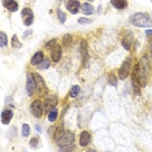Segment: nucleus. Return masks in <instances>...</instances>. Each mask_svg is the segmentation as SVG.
<instances>
[{
  "instance_id": "1",
  "label": "nucleus",
  "mask_w": 152,
  "mask_h": 152,
  "mask_svg": "<svg viewBox=\"0 0 152 152\" xmlns=\"http://www.w3.org/2000/svg\"><path fill=\"white\" fill-rule=\"evenodd\" d=\"M130 22L138 27H152V20L147 13H135L130 17Z\"/></svg>"
},
{
  "instance_id": "2",
  "label": "nucleus",
  "mask_w": 152,
  "mask_h": 152,
  "mask_svg": "<svg viewBox=\"0 0 152 152\" xmlns=\"http://www.w3.org/2000/svg\"><path fill=\"white\" fill-rule=\"evenodd\" d=\"M31 113H33V116L34 117H37V118H40V117L43 116V109H44V107H43V103L40 102L39 99H35L34 102L31 103Z\"/></svg>"
},
{
  "instance_id": "3",
  "label": "nucleus",
  "mask_w": 152,
  "mask_h": 152,
  "mask_svg": "<svg viewBox=\"0 0 152 152\" xmlns=\"http://www.w3.org/2000/svg\"><path fill=\"white\" fill-rule=\"evenodd\" d=\"M130 70H131V58L130 57H127L125 61H124V64L121 65V68H120V70H118V75H120V79H126L127 78V75H129L130 73Z\"/></svg>"
},
{
  "instance_id": "4",
  "label": "nucleus",
  "mask_w": 152,
  "mask_h": 152,
  "mask_svg": "<svg viewBox=\"0 0 152 152\" xmlns=\"http://www.w3.org/2000/svg\"><path fill=\"white\" fill-rule=\"evenodd\" d=\"M74 142V134L70 133V131H65L64 135L57 140V144L60 147H64V146H69V144H73Z\"/></svg>"
},
{
  "instance_id": "5",
  "label": "nucleus",
  "mask_w": 152,
  "mask_h": 152,
  "mask_svg": "<svg viewBox=\"0 0 152 152\" xmlns=\"http://www.w3.org/2000/svg\"><path fill=\"white\" fill-rule=\"evenodd\" d=\"M22 18H23V23H25V26H31L33 22H34V13L30 8H23L22 12Z\"/></svg>"
},
{
  "instance_id": "6",
  "label": "nucleus",
  "mask_w": 152,
  "mask_h": 152,
  "mask_svg": "<svg viewBox=\"0 0 152 152\" xmlns=\"http://www.w3.org/2000/svg\"><path fill=\"white\" fill-rule=\"evenodd\" d=\"M35 90H37L35 77H34V74H29L27 75V82H26V91H27V94L31 96Z\"/></svg>"
},
{
  "instance_id": "7",
  "label": "nucleus",
  "mask_w": 152,
  "mask_h": 152,
  "mask_svg": "<svg viewBox=\"0 0 152 152\" xmlns=\"http://www.w3.org/2000/svg\"><path fill=\"white\" fill-rule=\"evenodd\" d=\"M66 9H68L69 13L75 15V13H78L79 9H81V4H79V1H77V0H68L66 1Z\"/></svg>"
},
{
  "instance_id": "8",
  "label": "nucleus",
  "mask_w": 152,
  "mask_h": 152,
  "mask_svg": "<svg viewBox=\"0 0 152 152\" xmlns=\"http://www.w3.org/2000/svg\"><path fill=\"white\" fill-rule=\"evenodd\" d=\"M90 142H91V134L87 130H83L81 133V135H79V146L86 147L90 144Z\"/></svg>"
},
{
  "instance_id": "9",
  "label": "nucleus",
  "mask_w": 152,
  "mask_h": 152,
  "mask_svg": "<svg viewBox=\"0 0 152 152\" xmlns=\"http://www.w3.org/2000/svg\"><path fill=\"white\" fill-rule=\"evenodd\" d=\"M61 47L60 46H53L52 48H51V57H52V60L55 61V63H57V61L61 60Z\"/></svg>"
},
{
  "instance_id": "10",
  "label": "nucleus",
  "mask_w": 152,
  "mask_h": 152,
  "mask_svg": "<svg viewBox=\"0 0 152 152\" xmlns=\"http://www.w3.org/2000/svg\"><path fill=\"white\" fill-rule=\"evenodd\" d=\"M57 104V99L55 96H51V98H47L44 100V110L46 112H50L51 109H53Z\"/></svg>"
},
{
  "instance_id": "11",
  "label": "nucleus",
  "mask_w": 152,
  "mask_h": 152,
  "mask_svg": "<svg viewBox=\"0 0 152 152\" xmlns=\"http://www.w3.org/2000/svg\"><path fill=\"white\" fill-rule=\"evenodd\" d=\"M134 42V35L131 33H127L125 37H124V39H122V47L125 48V50L129 51L130 48H131V44H133Z\"/></svg>"
},
{
  "instance_id": "12",
  "label": "nucleus",
  "mask_w": 152,
  "mask_h": 152,
  "mask_svg": "<svg viewBox=\"0 0 152 152\" xmlns=\"http://www.w3.org/2000/svg\"><path fill=\"white\" fill-rule=\"evenodd\" d=\"M3 5H4L9 12H17L18 11V4H17L15 0H4V1H3Z\"/></svg>"
},
{
  "instance_id": "13",
  "label": "nucleus",
  "mask_w": 152,
  "mask_h": 152,
  "mask_svg": "<svg viewBox=\"0 0 152 152\" xmlns=\"http://www.w3.org/2000/svg\"><path fill=\"white\" fill-rule=\"evenodd\" d=\"M12 117H13V112H12V110L11 109H4L1 112V122L4 124V125H8V124L11 122Z\"/></svg>"
},
{
  "instance_id": "14",
  "label": "nucleus",
  "mask_w": 152,
  "mask_h": 152,
  "mask_svg": "<svg viewBox=\"0 0 152 152\" xmlns=\"http://www.w3.org/2000/svg\"><path fill=\"white\" fill-rule=\"evenodd\" d=\"M112 5L116 9H126L127 8V0H110Z\"/></svg>"
},
{
  "instance_id": "15",
  "label": "nucleus",
  "mask_w": 152,
  "mask_h": 152,
  "mask_svg": "<svg viewBox=\"0 0 152 152\" xmlns=\"http://www.w3.org/2000/svg\"><path fill=\"white\" fill-rule=\"evenodd\" d=\"M81 55H82L83 65H86V63H87V43H86V40L81 42Z\"/></svg>"
},
{
  "instance_id": "16",
  "label": "nucleus",
  "mask_w": 152,
  "mask_h": 152,
  "mask_svg": "<svg viewBox=\"0 0 152 152\" xmlns=\"http://www.w3.org/2000/svg\"><path fill=\"white\" fill-rule=\"evenodd\" d=\"M81 9H82V13H85L86 16H90L95 12L94 7H92L91 4H88V3H83V4L81 5Z\"/></svg>"
},
{
  "instance_id": "17",
  "label": "nucleus",
  "mask_w": 152,
  "mask_h": 152,
  "mask_svg": "<svg viewBox=\"0 0 152 152\" xmlns=\"http://www.w3.org/2000/svg\"><path fill=\"white\" fill-rule=\"evenodd\" d=\"M43 60H44L43 52H42V51H39V52H37V53L33 56V58H31V65H39Z\"/></svg>"
},
{
  "instance_id": "18",
  "label": "nucleus",
  "mask_w": 152,
  "mask_h": 152,
  "mask_svg": "<svg viewBox=\"0 0 152 152\" xmlns=\"http://www.w3.org/2000/svg\"><path fill=\"white\" fill-rule=\"evenodd\" d=\"M57 116H58V110L56 108L51 109L50 112H48V121H50V122H55L57 118Z\"/></svg>"
},
{
  "instance_id": "19",
  "label": "nucleus",
  "mask_w": 152,
  "mask_h": 152,
  "mask_svg": "<svg viewBox=\"0 0 152 152\" xmlns=\"http://www.w3.org/2000/svg\"><path fill=\"white\" fill-rule=\"evenodd\" d=\"M64 133H65V131H64V127H63V125H58V126H57V129H56V131H55V134H53L55 140L57 142V140L60 139L61 137L64 135Z\"/></svg>"
},
{
  "instance_id": "20",
  "label": "nucleus",
  "mask_w": 152,
  "mask_h": 152,
  "mask_svg": "<svg viewBox=\"0 0 152 152\" xmlns=\"http://www.w3.org/2000/svg\"><path fill=\"white\" fill-rule=\"evenodd\" d=\"M34 77H35V82H37V88H40V87H42L43 90L46 88V87H44V82H43V78L40 77L39 74L34 73Z\"/></svg>"
},
{
  "instance_id": "21",
  "label": "nucleus",
  "mask_w": 152,
  "mask_h": 152,
  "mask_svg": "<svg viewBox=\"0 0 152 152\" xmlns=\"http://www.w3.org/2000/svg\"><path fill=\"white\" fill-rule=\"evenodd\" d=\"M79 91H81V87L75 85V86H73V87L70 88V92H69V96H70V98H75V96H78Z\"/></svg>"
},
{
  "instance_id": "22",
  "label": "nucleus",
  "mask_w": 152,
  "mask_h": 152,
  "mask_svg": "<svg viewBox=\"0 0 152 152\" xmlns=\"http://www.w3.org/2000/svg\"><path fill=\"white\" fill-rule=\"evenodd\" d=\"M72 39H73V38H72L70 34H66V35H64V38H63V44H64L65 47H69L72 44Z\"/></svg>"
},
{
  "instance_id": "23",
  "label": "nucleus",
  "mask_w": 152,
  "mask_h": 152,
  "mask_svg": "<svg viewBox=\"0 0 152 152\" xmlns=\"http://www.w3.org/2000/svg\"><path fill=\"white\" fill-rule=\"evenodd\" d=\"M50 65H51V60H48V58H44L42 63L39 64V70H44V69H47Z\"/></svg>"
},
{
  "instance_id": "24",
  "label": "nucleus",
  "mask_w": 152,
  "mask_h": 152,
  "mask_svg": "<svg viewBox=\"0 0 152 152\" xmlns=\"http://www.w3.org/2000/svg\"><path fill=\"white\" fill-rule=\"evenodd\" d=\"M30 134V126L27 124H23L22 125V135L23 137H27Z\"/></svg>"
},
{
  "instance_id": "25",
  "label": "nucleus",
  "mask_w": 152,
  "mask_h": 152,
  "mask_svg": "<svg viewBox=\"0 0 152 152\" xmlns=\"http://www.w3.org/2000/svg\"><path fill=\"white\" fill-rule=\"evenodd\" d=\"M0 38H1V47H5L7 44H8V39H7V35L5 33H0Z\"/></svg>"
},
{
  "instance_id": "26",
  "label": "nucleus",
  "mask_w": 152,
  "mask_h": 152,
  "mask_svg": "<svg viewBox=\"0 0 152 152\" xmlns=\"http://www.w3.org/2000/svg\"><path fill=\"white\" fill-rule=\"evenodd\" d=\"M12 46L15 48H21V43H18V40H17V35L12 37Z\"/></svg>"
},
{
  "instance_id": "27",
  "label": "nucleus",
  "mask_w": 152,
  "mask_h": 152,
  "mask_svg": "<svg viewBox=\"0 0 152 152\" xmlns=\"http://www.w3.org/2000/svg\"><path fill=\"white\" fill-rule=\"evenodd\" d=\"M108 79H109V83H110V85H113V86H116V85H117V81H116L115 74L110 73V74L108 75Z\"/></svg>"
},
{
  "instance_id": "28",
  "label": "nucleus",
  "mask_w": 152,
  "mask_h": 152,
  "mask_svg": "<svg viewBox=\"0 0 152 152\" xmlns=\"http://www.w3.org/2000/svg\"><path fill=\"white\" fill-rule=\"evenodd\" d=\"M57 17H58V20H60V22H63V23L65 22V15L61 11L57 12Z\"/></svg>"
},
{
  "instance_id": "29",
  "label": "nucleus",
  "mask_w": 152,
  "mask_h": 152,
  "mask_svg": "<svg viewBox=\"0 0 152 152\" xmlns=\"http://www.w3.org/2000/svg\"><path fill=\"white\" fill-rule=\"evenodd\" d=\"M38 142H39V139H38V138H33V139L30 140V144H31L33 147H37V146H38Z\"/></svg>"
},
{
  "instance_id": "30",
  "label": "nucleus",
  "mask_w": 152,
  "mask_h": 152,
  "mask_svg": "<svg viewBox=\"0 0 152 152\" xmlns=\"http://www.w3.org/2000/svg\"><path fill=\"white\" fill-rule=\"evenodd\" d=\"M55 44H56V40L55 39H52V40H50V42L48 43H46V48H52V46H55Z\"/></svg>"
},
{
  "instance_id": "31",
  "label": "nucleus",
  "mask_w": 152,
  "mask_h": 152,
  "mask_svg": "<svg viewBox=\"0 0 152 152\" xmlns=\"http://www.w3.org/2000/svg\"><path fill=\"white\" fill-rule=\"evenodd\" d=\"M91 21H92V20H87V18H79L78 20L79 23H90Z\"/></svg>"
},
{
  "instance_id": "32",
  "label": "nucleus",
  "mask_w": 152,
  "mask_h": 152,
  "mask_svg": "<svg viewBox=\"0 0 152 152\" xmlns=\"http://www.w3.org/2000/svg\"><path fill=\"white\" fill-rule=\"evenodd\" d=\"M61 150L63 151H70V150H74V146L73 144H69L68 147H61Z\"/></svg>"
},
{
  "instance_id": "33",
  "label": "nucleus",
  "mask_w": 152,
  "mask_h": 152,
  "mask_svg": "<svg viewBox=\"0 0 152 152\" xmlns=\"http://www.w3.org/2000/svg\"><path fill=\"white\" fill-rule=\"evenodd\" d=\"M146 34H147V35H152V30H147Z\"/></svg>"
},
{
  "instance_id": "34",
  "label": "nucleus",
  "mask_w": 152,
  "mask_h": 152,
  "mask_svg": "<svg viewBox=\"0 0 152 152\" xmlns=\"http://www.w3.org/2000/svg\"><path fill=\"white\" fill-rule=\"evenodd\" d=\"M88 1H92V0H88Z\"/></svg>"
}]
</instances>
